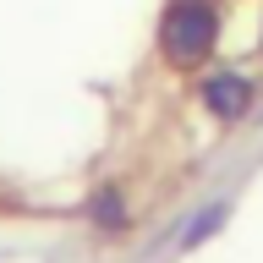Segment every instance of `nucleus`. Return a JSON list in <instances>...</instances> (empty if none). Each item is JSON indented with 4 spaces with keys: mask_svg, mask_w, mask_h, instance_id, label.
<instances>
[{
    "mask_svg": "<svg viewBox=\"0 0 263 263\" xmlns=\"http://www.w3.org/2000/svg\"><path fill=\"white\" fill-rule=\"evenodd\" d=\"M219 225H225V203H214V209H203V214H197V225L186 230V236H181V247H197L203 236H214Z\"/></svg>",
    "mask_w": 263,
    "mask_h": 263,
    "instance_id": "obj_4",
    "label": "nucleus"
},
{
    "mask_svg": "<svg viewBox=\"0 0 263 263\" xmlns=\"http://www.w3.org/2000/svg\"><path fill=\"white\" fill-rule=\"evenodd\" d=\"M197 93H203V104H209L219 121H241V115L252 110V82H247L241 71H214Z\"/></svg>",
    "mask_w": 263,
    "mask_h": 263,
    "instance_id": "obj_2",
    "label": "nucleus"
},
{
    "mask_svg": "<svg viewBox=\"0 0 263 263\" xmlns=\"http://www.w3.org/2000/svg\"><path fill=\"white\" fill-rule=\"evenodd\" d=\"M219 44V6L214 0H170L159 16V49L170 66H203Z\"/></svg>",
    "mask_w": 263,
    "mask_h": 263,
    "instance_id": "obj_1",
    "label": "nucleus"
},
{
    "mask_svg": "<svg viewBox=\"0 0 263 263\" xmlns=\"http://www.w3.org/2000/svg\"><path fill=\"white\" fill-rule=\"evenodd\" d=\"M93 219H99L104 230H121V225H126V209H121V197H115L110 186H104V192L93 197Z\"/></svg>",
    "mask_w": 263,
    "mask_h": 263,
    "instance_id": "obj_3",
    "label": "nucleus"
}]
</instances>
